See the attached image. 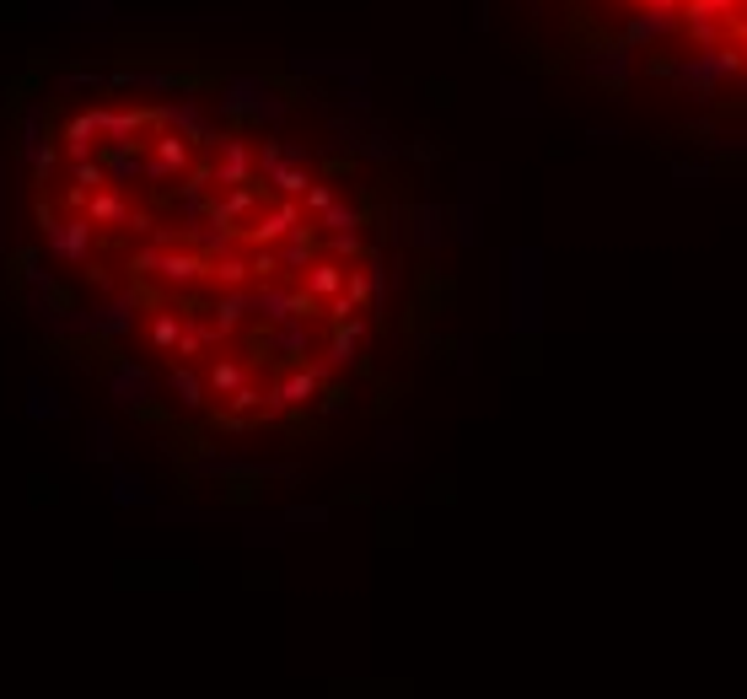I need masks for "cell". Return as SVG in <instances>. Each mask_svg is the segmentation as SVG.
<instances>
[{"label": "cell", "instance_id": "cell-1", "mask_svg": "<svg viewBox=\"0 0 747 699\" xmlns=\"http://www.w3.org/2000/svg\"><path fill=\"white\" fill-rule=\"evenodd\" d=\"M516 269H511V328L516 334H538V307H543V253L538 248H522L511 259Z\"/></svg>", "mask_w": 747, "mask_h": 699}, {"label": "cell", "instance_id": "cell-2", "mask_svg": "<svg viewBox=\"0 0 747 699\" xmlns=\"http://www.w3.org/2000/svg\"><path fill=\"white\" fill-rule=\"evenodd\" d=\"M221 108L232 113V119H258V124H275L280 113H285V97H280L275 87H269L264 76H232V81H226Z\"/></svg>", "mask_w": 747, "mask_h": 699}, {"label": "cell", "instance_id": "cell-3", "mask_svg": "<svg viewBox=\"0 0 747 699\" xmlns=\"http://www.w3.org/2000/svg\"><path fill=\"white\" fill-rule=\"evenodd\" d=\"M92 216H70V221H54L49 232H43V242H49V253L60 264H81L86 253H92Z\"/></svg>", "mask_w": 747, "mask_h": 699}, {"label": "cell", "instance_id": "cell-4", "mask_svg": "<svg viewBox=\"0 0 747 699\" xmlns=\"http://www.w3.org/2000/svg\"><path fill=\"white\" fill-rule=\"evenodd\" d=\"M581 70L592 81H602L608 92H624V81H629V70H635V49L629 44H602V49H592L581 60Z\"/></svg>", "mask_w": 747, "mask_h": 699}, {"label": "cell", "instance_id": "cell-5", "mask_svg": "<svg viewBox=\"0 0 747 699\" xmlns=\"http://www.w3.org/2000/svg\"><path fill=\"white\" fill-rule=\"evenodd\" d=\"M151 393H156V382H151L146 366H135V361H113L108 366V398H113V404L140 409V404H151Z\"/></svg>", "mask_w": 747, "mask_h": 699}, {"label": "cell", "instance_id": "cell-6", "mask_svg": "<svg viewBox=\"0 0 747 699\" xmlns=\"http://www.w3.org/2000/svg\"><path fill=\"white\" fill-rule=\"evenodd\" d=\"M683 17L678 11H635V17L624 22V44L629 49H651V44H662L667 33H678Z\"/></svg>", "mask_w": 747, "mask_h": 699}, {"label": "cell", "instance_id": "cell-7", "mask_svg": "<svg viewBox=\"0 0 747 699\" xmlns=\"http://www.w3.org/2000/svg\"><path fill=\"white\" fill-rule=\"evenodd\" d=\"M183 87V76L178 70H119L113 76V92H151V97H162V92H178Z\"/></svg>", "mask_w": 747, "mask_h": 699}, {"label": "cell", "instance_id": "cell-8", "mask_svg": "<svg viewBox=\"0 0 747 699\" xmlns=\"http://www.w3.org/2000/svg\"><path fill=\"white\" fill-rule=\"evenodd\" d=\"M215 178L226 183V189H242V183L253 178V156L242 140H221V162H215Z\"/></svg>", "mask_w": 747, "mask_h": 699}, {"label": "cell", "instance_id": "cell-9", "mask_svg": "<svg viewBox=\"0 0 747 699\" xmlns=\"http://www.w3.org/2000/svg\"><path fill=\"white\" fill-rule=\"evenodd\" d=\"M296 221H301L296 205H275L269 216H258V226H248V237H253V242H280V237L296 232Z\"/></svg>", "mask_w": 747, "mask_h": 699}, {"label": "cell", "instance_id": "cell-10", "mask_svg": "<svg viewBox=\"0 0 747 699\" xmlns=\"http://www.w3.org/2000/svg\"><path fill=\"white\" fill-rule=\"evenodd\" d=\"M156 269H162L167 280H178V285H194L210 264L199 259V253H162V264H156Z\"/></svg>", "mask_w": 747, "mask_h": 699}, {"label": "cell", "instance_id": "cell-11", "mask_svg": "<svg viewBox=\"0 0 747 699\" xmlns=\"http://www.w3.org/2000/svg\"><path fill=\"white\" fill-rule=\"evenodd\" d=\"M27 420H65L60 393L43 388V382H27Z\"/></svg>", "mask_w": 747, "mask_h": 699}, {"label": "cell", "instance_id": "cell-12", "mask_svg": "<svg viewBox=\"0 0 747 699\" xmlns=\"http://www.w3.org/2000/svg\"><path fill=\"white\" fill-rule=\"evenodd\" d=\"M344 291V269L339 264H312L307 269V296L318 302V296H339Z\"/></svg>", "mask_w": 747, "mask_h": 699}, {"label": "cell", "instance_id": "cell-13", "mask_svg": "<svg viewBox=\"0 0 747 699\" xmlns=\"http://www.w3.org/2000/svg\"><path fill=\"white\" fill-rule=\"evenodd\" d=\"M318 382H323V366H318V372H296L291 382H280L275 404H301V398H312V393H318Z\"/></svg>", "mask_w": 747, "mask_h": 699}, {"label": "cell", "instance_id": "cell-14", "mask_svg": "<svg viewBox=\"0 0 747 699\" xmlns=\"http://www.w3.org/2000/svg\"><path fill=\"white\" fill-rule=\"evenodd\" d=\"M275 355H296V350H307V323H280V334H269L264 339Z\"/></svg>", "mask_w": 747, "mask_h": 699}, {"label": "cell", "instance_id": "cell-15", "mask_svg": "<svg viewBox=\"0 0 747 699\" xmlns=\"http://www.w3.org/2000/svg\"><path fill=\"white\" fill-rule=\"evenodd\" d=\"M156 162L172 167V173L189 167V140H183V135H156Z\"/></svg>", "mask_w": 747, "mask_h": 699}, {"label": "cell", "instance_id": "cell-16", "mask_svg": "<svg viewBox=\"0 0 747 699\" xmlns=\"http://www.w3.org/2000/svg\"><path fill=\"white\" fill-rule=\"evenodd\" d=\"M113 501H119V506H140V501H146V479L129 474V468H119V474H113Z\"/></svg>", "mask_w": 747, "mask_h": 699}, {"label": "cell", "instance_id": "cell-17", "mask_svg": "<svg viewBox=\"0 0 747 699\" xmlns=\"http://www.w3.org/2000/svg\"><path fill=\"white\" fill-rule=\"evenodd\" d=\"M683 27H688V38H694L699 49H721V27H715L710 17H694V11H683Z\"/></svg>", "mask_w": 747, "mask_h": 699}, {"label": "cell", "instance_id": "cell-18", "mask_svg": "<svg viewBox=\"0 0 747 699\" xmlns=\"http://www.w3.org/2000/svg\"><path fill=\"white\" fill-rule=\"evenodd\" d=\"M86 210H92V221H124V199L119 194H86Z\"/></svg>", "mask_w": 747, "mask_h": 699}, {"label": "cell", "instance_id": "cell-19", "mask_svg": "<svg viewBox=\"0 0 747 699\" xmlns=\"http://www.w3.org/2000/svg\"><path fill=\"white\" fill-rule=\"evenodd\" d=\"M447 221H452V237L457 242H479V210H473V205H457Z\"/></svg>", "mask_w": 747, "mask_h": 699}, {"label": "cell", "instance_id": "cell-20", "mask_svg": "<svg viewBox=\"0 0 747 699\" xmlns=\"http://www.w3.org/2000/svg\"><path fill=\"white\" fill-rule=\"evenodd\" d=\"M323 226H328L334 237H344V232H355V226H361V210H355V205H334V210L323 216Z\"/></svg>", "mask_w": 747, "mask_h": 699}, {"label": "cell", "instance_id": "cell-21", "mask_svg": "<svg viewBox=\"0 0 747 699\" xmlns=\"http://www.w3.org/2000/svg\"><path fill=\"white\" fill-rule=\"evenodd\" d=\"M103 183H108V167H103V162H76V189H81V194H86V189L103 194Z\"/></svg>", "mask_w": 747, "mask_h": 699}, {"label": "cell", "instance_id": "cell-22", "mask_svg": "<svg viewBox=\"0 0 747 699\" xmlns=\"http://www.w3.org/2000/svg\"><path fill=\"white\" fill-rule=\"evenodd\" d=\"M280 264H285V269H301V264H312V237L301 232V237H291V242H285V248H280Z\"/></svg>", "mask_w": 747, "mask_h": 699}, {"label": "cell", "instance_id": "cell-23", "mask_svg": "<svg viewBox=\"0 0 747 699\" xmlns=\"http://www.w3.org/2000/svg\"><path fill=\"white\" fill-rule=\"evenodd\" d=\"M172 393H178L189 409L205 404V388H199V377H194V372H172Z\"/></svg>", "mask_w": 747, "mask_h": 699}, {"label": "cell", "instance_id": "cell-24", "mask_svg": "<svg viewBox=\"0 0 747 699\" xmlns=\"http://www.w3.org/2000/svg\"><path fill=\"white\" fill-rule=\"evenodd\" d=\"M86 452H92L97 463H108V458H113V431H108L103 420H97L92 431H86Z\"/></svg>", "mask_w": 747, "mask_h": 699}, {"label": "cell", "instance_id": "cell-25", "mask_svg": "<svg viewBox=\"0 0 747 699\" xmlns=\"http://www.w3.org/2000/svg\"><path fill=\"white\" fill-rule=\"evenodd\" d=\"M151 339H156L162 350H167V345H183V323L172 318V312H162V318L151 323Z\"/></svg>", "mask_w": 747, "mask_h": 699}, {"label": "cell", "instance_id": "cell-26", "mask_svg": "<svg viewBox=\"0 0 747 699\" xmlns=\"http://www.w3.org/2000/svg\"><path fill=\"white\" fill-rule=\"evenodd\" d=\"M683 11H694V17H710V22H721V17H731V11H737V0H688Z\"/></svg>", "mask_w": 747, "mask_h": 699}, {"label": "cell", "instance_id": "cell-27", "mask_svg": "<svg viewBox=\"0 0 747 699\" xmlns=\"http://www.w3.org/2000/svg\"><path fill=\"white\" fill-rule=\"evenodd\" d=\"M210 388H215V393H237V388H242V366L221 361V366L210 372Z\"/></svg>", "mask_w": 747, "mask_h": 699}, {"label": "cell", "instance_id": "cell-28", "mask_svg": "<svg viewBox=\"0 0 747 699\" xmlns=\"http://www.w3.org/2000/svg\"><path fill=\"white\" fill-rule=\"evenodd\" d=\"M248 269H253V264H242V259H215V280L242 285V280H248Z\"/></svg>", "mask_w": 747, "mask_h": 699}, {"label": "cell", "instance_id": "cell-29", "mask_svg": "<svg viewBox=\"0 0 747 699\" xmlns=\"http://www.w3.org/2000/svg\"><path fill=\"white\" fill-rule=\"evenodd\" d=\"M307 205L318 210V216H328V210H334V189H328V183H312V189H307Z\"/></svg>", "mask_w": 747, "mask_h": 699}, {"label": "cell", "instance_id": "cell-30", "mask_svg": "<svg viewBox=\"0 0 747 699\" xmlns=\"http://www.w3.org/2000/svg\"><path fill=\"white\" fill-rule=\"evenodd\" d=\"M382 441H387V447H382V458H409V436H398V431H387Z\"/></svg>", "mask_w": 747, "mask_h": 699}, {"label": "cell", "instance_id": "cell-31", "mask_svg": "<svg viewBox=\"0 0 747 699\" xmlns=\"http://www.w3.org/2000/svg\"><path fill=\"white\" fill-rule=\"evenodd\" d=\"M506 113H527V92L516 87V81H511V87H506Z\"/></svg>", "mask_w": 747, "mask_h": 699}, {"label": "cell", "instance_id": "cell-32", "mask_svg": "<svg viewBox=\"0 0 747 699\" xmlns=\"http://www.w3.org/2000/svg\"><path fill=\"white\" fill-rule=\"evenodd\" d=\"M640 11H678V0H635Z\"/></svg>", "mask_w": 747, "mask_h": 699}]
</instances>
